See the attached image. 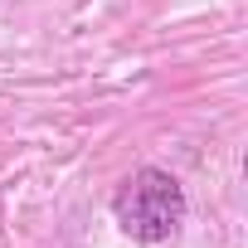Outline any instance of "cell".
Returning <instances> with one entry per match:
<instances>
[{
  "label": "cell",
  "mask_w": 248,
  "mask_h": 248,
  "mask_svg": "<svg viewBox=\"0 0 248 248\" xmlns=\"http://www.w3.org/2000/svg\"><path fill=\"white\" fill-rule=\"evenodd\" d=\"M185 190H180V180L170 175V170H161V166H141V170H132L127 180H122V190L112 195V219H117V229L127 233L132 243H146V248H156V243H170L175 233H180V224H185Z\"/></svg>",
  "instance_id": "obj_1"
}]
</instances>
